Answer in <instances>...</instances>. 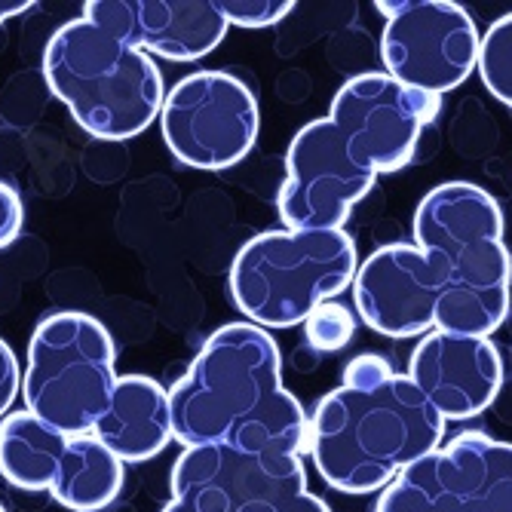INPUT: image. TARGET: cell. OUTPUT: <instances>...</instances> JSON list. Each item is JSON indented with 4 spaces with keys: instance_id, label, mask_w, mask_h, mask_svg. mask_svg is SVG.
Listing matches in <instances>:
<instances>
[{
    "instance_id": "1",
    "label": "cell",
    "mask_w": 512,
    "mask_h": 512,
    "mask_svg": "<svg viewBox=\"0 0 512 512\" xmlns=\"http://www.w3.org/2000/svg\"><path fill=\"white\" fill-rule=\"evenodd\" d=\"M356 313L384 338L433 329L491 338L512 304V255L497 200L470 181H445L414 209V243L371 252L353 279Z\"/></svg>"
},
{
    "instance_id": "2",
    "label": "cell",
    "mask_w": 512,
    "mask_h": 512,
    "mask_svg": "<svg viewBox=\"0 0 512 512\" xmlns=\"http://www.w3.org/2000/svg\"><path fill=\"white\" fill-rule=\"evenodd\" d=\"M436 111L439 99L384 71L350 77L335 92L329 117L301 126L286 151V178L276 197L286 230H344L378 175L414 160Z\"/></svg>"
},
{
    "instance_id": "3",
    "label": "cell",
    "mask_w": 512,
    "mask_h": 512,
    "mask_svg": "<svg viewBox=\"0 0 512 512\" xmlns=\"http://www.w3.org/2000/svg\"><path fill=\"white\" fill-rule=\"evenodd\" d=\"M172 439L246 454H301L310 417L283 387V356L267 329L227 322L169 387Z\"/></svg>"
},
{
    "instance_id": "4",
    "label": "cell",
    "mask_w": 512,
    "mask_h": 512,
    "mask_svg": "<svg viewBox=\"0 0 512 512\" xmlns=\"http://www.w3.org/2000/svg\"><path fill=\"white\" fill-rule=\"evenodd\" d=\"M442 442L445 421L408 375L371 390L325 393L307 427V454L319 479L341 494L384 491Z\"/></svg>"
},
{
    "instance_id": "5",
    "label": "cell",
    "mask_w": 512,
    "mask_h": 512,
    "mask_svg": "<svg viewBox=\"0 0 512 512\" xmlns=\"http://www.w3.org/2000/svg\"><path fill=\"white\" fill-rule=\"evenodd\" d=\"M43 80L77 126L102 142L142 135L166 102L157 62L83 16L65 22L46 43Z\"/></svg>"
},
{
    "instance_id": "6",
    "label": "cell",
    "mask_w": 512,
    "mask_h": 512,
    "mask_svg": "<svg viewBox=\"0 0 512 512\" xmlns=\"http://www.w3.org/2000/svg\"><path fill=\"white\" fill-rule=\"evenodd\" d=\"M359 270L347 230H264L230 264V298L258 329H292L353 289Z\"/></svg>"
},
{
    "instance_id": "7",
    "label": "cell",
    "mask_w": 512,
    "mask_h": 512,
    "mask_svg": "<svg viewBox=\"0 0 512 512\" xmlns=\"http://www.w3.org/2000/svg\"><path fill=\"white\" fill-rule=\"evenodd\" d=\"M117 387V347L105 325L83 310L37 322L22 371L25 411L65 436L96 430Z\"/></svg>"
},
{
    "instance_id": "8",
    "label": "cell",
    "mask_w": 512,
    "mask_h": 512,
    "mask_svg": "<svg viewBox=\"0 0 512 512\" xmlns=\"http://www.w3.org/2000/svg\"><path fill=\"white\" fill-rule=\"evenodd\" d=\"M261 111L255 92L230 71H194L181 77L160 111L169 154L191 169L221 172L237 166L258 142Z\"/></svg>"
},
{
    "instance_id": "9",
    "label": "cell",
    "mask_w": 512,
    "mask_h": 512,
    "mask_svg": "<svg viewBox=\"0 0 512 512\" xmlns=\"http://www.w3.org/2000/svg\"><path fill=\"white\" fill-rule=\"evenodd\" d=\"M375 512H512V445L460 433L387 485Z\"/></svg>"
},
{
    "instance_id": "10",
    "label": "cell",
    "mask_w": 512,
    "mask_h": 512,
    "mask_svg": "<svg viewBox=\"0 0 512 512\" xmlns=\"http://www.w3.org/2000/svg\"><path fill=\"white\" fill-rule=\"evenodd\" d=\"M381 34L384 74L402 86L442 99L479 65L482 34L473 16L451 0H390Z\"/></svg>"
},
{
    "instance_id": "11",
    "label": "cell",
    "mask_w": 512,
    "mask_h": 512,
    "mask_svg": "<svg viewBox=\"0 0 512 512\" xmlns=\"http://www.w3.org/2000/svg\"><path fill=\"white\" fill-rule=\"evenodd\" d=\"M172 497L160 512H246L307 488L301 454H246L230 445L184 448L172 467Z\"/></svg>"
},
{
    "instance_id": "12",
    "label": "cell",
    "mask_w": 512,
    "mask_h": 512,
    "mask_svg": "<svg viewBox=\"0 0 512 512\" xmlns=\"http://www.w3.org/2000/svg\"><path fill=\"white\" fill-rule=\"evenodd\" d=\"M83 19L169 62L209 56L230 28L218 0H89Z\"/></svg>"
},
{
    "instance_id": "13",
    "label": "cell",
    "mask_w": 512,
    "mask_h": 512,
    "mask_svg": "<svg viewBox=\"0 0 512 512\" xmlns=\"http://www.w3.org/2000/svg\"><path fill=\"white\" fill-rule=\"evenodd\" d=\"M405 375L442 421H470L497 399L503 387V362L491 338L433 329L417 341Z\"/></svg>"
},
{
    "instance_id": "14",
    "label": "cell",
    "mask_w": 512,
    "mask_h": 512,
    "mask_svg": "<svg viewBox=\"0 0 512 512\" xmlns=\"http://www.w3.org/2000/svg\"><path fill=\"white\" fill-rule=\"evenodd\" d=\"M123 463H145L172 442L169 390L145 375H123L92 430Z\"/></svg>"
},
{
    "instance_id": "15",
    "label": "cell",
    "mask_w": 512,
    "mask_h": 512,
    "mask_svg": "<svg viewBox=\"0 0 512 512\" xmlns=\"http://www.w3.org/2000/svg\"><path fill=\"white\" fill-rule=\"evenodd\" d=\"M123 467L126 463L92 433L68 436L50 494L71 512H105L123 491Z\"/></svg>"
},
{
    "instance_id": "16",
    "label": "cell",
    "mask_w": 512,
    "mask_h": 512,
    "mask_svg": "<svg viewBox=\"0 0 512 512\" xmlns=\"http://www.w3.org/2000/svg\"><path fill=\"white\" fill-rule=\"evenodd\" d=\"M68 436L31 411H10L0 421V476L22 491H50Z\"/></svg>"
},
{
    "instance_id": "17",
    "label": "cell",
    "mask_w": 512,
    "mask_h": 512,
    "mask_svg": "<svg viewBox=\"0 0 512 512\" xmlns=\"http://www.w3.org/2000/svg\"><path fill=\"white\" fill-rule=\"evenodd\" d=\"M476 71L491 96L512 108V13L500 16L482 34Z\"/></svg>"
},
{
    "instance_id": "18",
    "label": "cell",
    "mask_w": 512,
    "mask_h": 512,
    "mask_svg": "<svg viewBox=\"0 0 512 512\" xmlns=\"http://www.w3.org/2000/svg\"><path fill=\"white\" fill-rule=\"evenodd\" d=\"M356 332V319L353 313L344 307V304H319L307 322H304V335H307V344L319 353H338L350 344Z\"/></svg>"
},
{
    "instance_id": "19",
    "label": "cell",
    "mask_w": 512,
    "mask_h": 512,
    "mask_svg": "<svg viewBox=\"0 0 512 512\" xmlns=\"http://www.w3.org/2000/svg\"><path fill=\"white\" fill-rule=\"evenodd\" d=\"M218 4L230 25H243V28L276 25L295 10L292 0H218Z\"/></svg>"
},
{
    "instance_id": "20",
    "label": "cell",
    "mask_w": 512,
    "mask_h": 512,
    "mask_svg": "<svg viewBox=\"0 0 512 512\" xmlns=\"http://www.w3.org/2000/svg\"><path fill=\"white\" fill-rule=\"evenodd\" d=\"M396 375L393 365L378 356V353H362L356 359L347 362L344 375H341V387L350 390H371V387H381L384 381H390Z\"/></svg>"
},
{
    "instance_id": "21",
    "label": "cell",
    "mask_w": 512,
    "mask_h": 512,
    "mask_svg": "<svg viewBox=\"0 0 512 512\" xmlns=\"http://www.w3.org/2000/svg\"><path fill=\"white\" fill-rule=\"evenodd\" d=\"M25 227V206L13 184L0 181V249H7L19 240Z\"/></svg>"
},
{
    "instance_id": "22",
    "label": "cell",
    "mask_w": 512,
    "mask_h": 512,
    "mask_svg": "<svg viewBox=\"0 0 512 512\" xmlns=\"http://www.w3.org/2000/svg\"><path fill=\"white\" fill-rule=\"evenodd\" d=\"M22 393V368L13 347L0 338V421L10 414L16 396Z\"/></svg>"
},
{
    "instance_id": "23",
    "label": "cell",
    "mask_w": 512,
    "mask_h": 512,
    "mask_svg": "<svg viewBox=\"0 0 512 512\" xmlns=\"http://www.w3.org/2000/svg\"><path fill=\"white\" fill-rule=\"evenodd\" d=\"M246 512H332V509L304 488V491H289L270 500H258Z\"/></svg>"
},
{
    "instance_id": "24",
    "label": "cell",
    "mask_w": 512,
    "mask_h": 512,
    "mask_svg": "<svg viewBox=\"0 0 512 512\" xmlns=\"http://www.w3.org/2000/svg\"><path fill=\"white\" fill-rule=\"evenodd\" d=\"M34 4L31 0H0V25H4L7 19H16L22 13H28Z\"/></svg>"
},
{
    "instance_id": "25",
    "label": "cell",
    "mask_w": 512,
    "mask_h": 512,
    "mask_svg": "<svg viewBox=\"0 0 512 512\" xmlns=\"http://www.w3.org/2000/svg\"><path fill=\"white\" fill-rule=\"evenodd\" d=\"M0 512H7V509H4V506H0Z\"/></svg>"
}]
</instances>
